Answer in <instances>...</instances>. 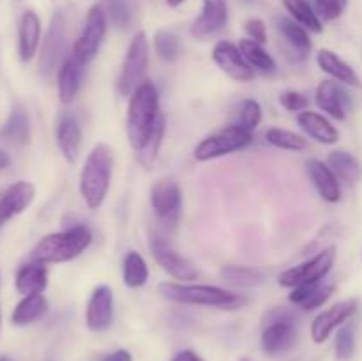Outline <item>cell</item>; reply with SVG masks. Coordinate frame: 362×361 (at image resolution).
<instances>
[{
	"label": "cell",
	"mask_w": 362,
	"mask_h": 361,
	"mask_svg": "<svg viewBox=\"0 0 362 361\" xmlns=\"http://www.w3.org/2000/svg\"><path fill=\"white\" fill-rule=\"evenodd\" d=\"M170 361H205V360L202 356H198L194 350L184 349V350H179V353L173 354L172 360Z\"/></svg>",
	"instance_id": "45"
},
{
	"label": "cell",
	"mask_w": 362,
	"mask_h": 361,
	"mask_svg": "<svg viewBox=\"0 0 362 361\" xmlns=\"http://www.w3.org/2000/svg\"><path fill=\"white\" fill-rule=\"evenodd\" d=\"M221 278L235 287H257L264 283L265 271L251 265H225L221 269Z\"/></svg>",
	"instance_id": "35"
},
{
	"label": "cell",
	"mask_w": 362,
	"mask_h": 361,
	"mask_svg": "<svg viewBox=\"0 0 362 361\" xmlns=\"http://www.w3.org/2000/svg\"><path fill=\"white\" fill-rule=\"evenodd\" d=\"M148 57H151V42L144 30L133 35L124 57L122 69H120L117 88L120 96H131L141 84H145L148 71Z\"/></svg>",
	"instance_id": "6"
},
{
	"label": "cell",
	"mask_w": 362,
	"mask_h": 361,
	"mask_svg": "<svg viewBox=\"0 0 362 361\" xmlns=\"http://www.w3.org/2000/svg\"><path fill=\"white\" fill-rule=\"evenodd\" d=\"M48 311V301L42 294H32V296H23V299L14 306L11 322L14 326H28L32 322L45 317Z\"/></svg>",
	"instance_id": "28"
},
{
	"label": "cell",
	"mask_w": 362,
	"mask_h": 361,
	"mask_svg": "<svg viewBox=\"0 0 362 361\" xmlns=\"http://www.w3.org/2000/svg\"><path fill=\"white\" fill-rule=\"evenodd\" d=\"M165 131H166V120H165V115L161 113V115L158 117V120L154 122V126H152L148 137L145 138L144 145L136 151L138 161H140L144 166H147V168L156 161V159H158V154L159 151H161V145H163V138H165Z\"/></svg>",
	"instance_id": "34"
},
{
	"label": "cell",
	"mask_w": 362,
	"mask_h": 361,
	"mask_svg": "<svg viewBox=\"0 0 362 361\" xmlns=\"http://www.w3.org/2000/svg\"><path fill=\"white\" fill-rule=\"evenodd\" d=\"M0 137L16 145H27L30 140V120L21 106L13 108L6 124L0 127Z\"/></svg>",
	"instance_id": "30"
},
{
	"label": "cell",
	"mask_w": 362,
	"mask_h": 361,
	"mask_svg": "<svg viewBox=\"0 0 362 361\" xmlns=\"http://www.w3.org/2000/svg\"><path fill=\"white\" fill-rule=\"evenodd\" d=\"M262 117H264V113H262L260 103L255 101V99H246V101H243V105H240L239 120H237L235 126H240L253 133V131L260 126Z\"/></svg>",
	"instance_id": "40"
},
{
	"label": "cell",
	"mask_w": 362,
	"mask_h": 361,
	"mask_svg": "<svg viewBox=\"0 0 362 361\" xmlns=\"http://www.w3.org/2000/svg\"><path fill=\"white\" fill-rule=\"evenodd\" d=\"M99 361H133V354L126 349H117L113 350V353H108L105 354V356H101V360Z\"/></svg>",
	"instance_id": "44"
},
{
	"label": "cell",
	"mask_w": 362,
	"mask_h": 361,
	"mask_svg": "<svg viewBox=\"0 0 362 361\" xmlns=\"http://www.w3.org/2000/svg\"><path fill=\"white\" fill-rule=\"evenodd\" d=\"M327 165L339 179V183L356 184L362 176L359 159L346 151H332L327 158Z\"/></svg>",
	"instance_id": "29"
},
{
	"label": "cell",
	"mask_w": 362,
	"mask_h": 361,
	"mask_svg": "<svg viewBox=\"0 0 362 361\" xmlns=\"http://www.w3.org/2000/svg\"><path fill=\"white\" fill-rule=\"evenodd\" d=\"M184 2H186V0H166V4H168L170 7H179L182 6Z\"/></svg>",
	"instance_id": "47"
},
{
	"label": "cell",
	"mask_w": 362,
	"mask_h": 361,
	"mask_svg": "<svg viewBox=\"0 0 362 361\" xmlns=\"http://www.w3.org/2000/svg\"><path fill=\"white\" fill-rule=\"evenodd\" d=\"M101 4L108 14V21L117 30L129 28L131 21H133V11H131L127 0H103Z\"/></svg>",
	"instance_id": "39"
},
{
	"label": "cell",
	"mask_w": 362,
	"mask_h": 361,
	"mask_svg": "<svg viewBox=\"0 0 362 361\" xmlns=\"http://www.w3.org/2000/svg\"><path fill=\"white\" fill-rule=\"evenodd\" d=\"M148 265L138 251H127L122 262V282L129 289H140L148 282Z\"/></svg>",
	"instance_id": "32"
},
{
	"label": "cell",
	"mask_w": 362,
	"mask_h": 361,
	"mask_svg": "<svg viewBox=\"0 0 362 361\" xmlns=\"http://www.w3.org/2000/svg\"><path fill=\"white\" fill-rule=\"evenodd\" d=\"M0 331H2V310H0Z\"/></svg>",
	"instance_id": "49"
},
{
	"label": "cell",
	"mask_w": 362,
	"mask_h": 361,
	"mask_svg": "<svg viewBox=\"0 0 362 361\" xmlns=\"http://www.w3.org/2000/svg\"><path fill=\"white\" fill-rule=\"evenodd\" d=\"M279 105L288 112H304L310 106V99L299 91H285L279 96Z\"/></svg>",
	"instance_id": "42"
},
{
	"label": "cell",
	"mask_w": 362,
	"mask_h": 361,
	"mask_svg": "<svg viewBox=\"0 0 362 361\" xmlns=\"http://www.w3.org/2000/svg\"><path fill=\"white\" fill-rule=\"evenodd\" d=\"M41 45V20L34 11H25L18 25V53L21 62H30Z\"/></svg>",
	"instance_id": "22"
},
{
	"label": "cell",
	"mask_w": 362,
	"mask_h": 361,
	"mask_svg": "<svg viewBox=\"0 0 362 361\" xmlns=\"http://www.w3.org/2000/svg\"><path fill=\"white\" fill-rule=\"evenodd\" d=\"M357 306H359V301L357 299H345L332 304L331 308L324 310L322 314H318L313 319V322H311V338H313V342L324 343L336 328H339L349 319L354 317Z\"/></svg>",
	"instance_id": "14"
},
{
	"label": "cell",
	"mask_w": 362,
	"mask_h": 361,
	"mask_svg": "<svg viewBox=\"0 0 362 361\" xmlns=\"http://www.w3.org/2000/svg\"><path fill=\"white\" fill-rule=\"evenodd\" d=\"M113 322V290L108 285H98L88 297L85 324L90 331L103 333Z\"/></svg>",
	"instance_id": "17"
},
{
	"label": "cell",
	"mask_w": 362,
	"mask_h": 361,
	"mask_svg": "<svg viewBox=\"0 0 362 361\" xmlns=\"http://www.w3.org/2000/svg\"><path fill=\"white\" fill-rule=\"evenodd\" d=\"M35 198V186L28 180H18L11 184L0 195V227L6 225L18 214L27 211Z\"/></svg>",
	"instance_id": "18"
},
{
	"label": "cell",
	"mask_w": 362,
	"mask_h": 361,
	"mask_svg": "<svg viewBox=\"0 0 362 361\" xmlns=\"http://www.w3.org/2000/svg\"><path fill=\"white\" fill-rule=\"evenodd\" d=\"M92 230L87 225H74L62 232L41 237L32 250V260L39 264H62L80 257L92 244Z\"/></svg>",
	"instance_id": "3"
},
{
	"label": "cell",
	"mask_w": 362,
	"mask_h": 361,
	"mask_svg": "<svg viewBox=\"0 0 362 361\" xmlns=\"http://www.w3.org/2000/svg\"><path fill=\"white\" fill-rule=\"evenodd\" d=\"M85 64L78 60L76 57H66L57 71V91L62 105H71L76 98L78 91L81 87V76H83Z\"/></svg>",
	"instance_id": "21"
},
{
	"label": "cell",
	"mask_w": 362,
	"mask_h": 361,
	"mask_svg": "<svg viewBox=\"0 0 362 361\" xmlns=\"http://www.w3.org/2000/svg\"><path fill=\"white\" fill-rule=\"evenodd\" d=\"M239 50L244 55L246 62L250 64L253 69L260 71V73L271 74L276 71V60L272 59L271 53L264 48V45H258L253 39H240Z\"/></svg>",
	"instance_id": "33"
},
{
	"label": "cell",
	"mask_w": 362,
	"mask_h": 361,
	"mask_svg": "<svg viewBox=\"0 0 362 361\" xmlns=\"http://www.w3.org/2000/svg\"><path fill=\"white\" fill-rule=\"evenodd\" d=\"M336 255H338L336 246L324 248L315 257H311L310 260L283 271L278 276V283L281 287H285V289H296V287L300 285L320 283L331 273L332 265L336 262Z\"/></svg>",
	"instance_id": "9"
},
{
	"label": "cell",
	"mask_w": 362,
	"mask_h": 361,
	"mask_svg": "<svg viewBox=\"0 0 362 361\" xmlns=\"http://www.w3.org/2000/svg\"><path fill=\"white\" fill-rule=\"evenodd\" d=\"M317 64L324 73H327L329 76L334 78L339 84L361 87V78L356 73V69L349 62H345L338 53L332 52V50H320L317 53Z\"/></svg>",
	"instance_id": "25"
},
{
	"label": "cell",
	"mask_w": 362,
	"mask_h": 361,
	"mask_svg": "<svg viewBox=\"0 0 362 361\" xmlns=\"http://www.w3.org/2000/svg\"><path fill=\"white\" fill-rule=\"evenodd\" d=\"M240 361H251V360H247V357H243V360H240Z\"/></svg>",
	"instance_id": "50"
},
{
	"label": "cell",
	"mask_w": 362,
	"mask_h": 361,
	"mask_svg": "<svg viewBox=\"0 0 362 361\" xmlns=\"http://www.w3.org/2000/svg\"><path fill=\"white\" fill-rule=\"evenodd\" d=\"M159 115L161 110H159L158 88L151 81H145L129 96V105H127L126 130L134 151L144 145Z\"/></svg>",
	"instance_id": "4"
},
{
	"label": "cell",
	"mask_w": 362,
	"mask_h": 361,
	"mask_svg": "<svg viewBox=\"0 0 362 361\" xmlns=\"http://www.w3.org/2000/svg\"><path fill=\"white\" fill-rule=\"evenodd\" d=\"M244 32L247 34V39H253L258 45L267 42V27L260 18H250V20L244 21Z\"/></svg>",
	"instance_id": "43"
},
{
	"label": "cell",
	"mask_w": 362,
	"mask_h": 361,
	"mask_svg": "<svg viewBox=\"0 0 362 361\" xmlns=\"http://www.w3.org/2000/svg\"><path fill=\"white\" fill-rule=\"evenodd\" d=\"M357 340H356V324L349 322L339 328L338 335H336L334 343V354L336 361H352L354 354H356Z\"/></svg>",
	"instance_id": "38"
},
{
	"label": "cell",
	"mask_w": 362,
	"mask_h": 361,
	"mask_svg": "<svg viewBox=\"0 0 362 361\" xmlns=\"http://www.w3.org/2000/svg\"><path fill=\"white\" fill-rule=\"evenodd\" d=\"M9 165H11V156L7 154L4 149H0V172L6 168H9Z\"/></svg>",
	"instance_id": "46"
},
{
	"label": "cell",
	"mask_w": 362,
	"mask_h": 361,
	"mask_svg": "<svg viewBox=\"0 0 362 361\" xmlns=\"http://www.w3.org/2000/svg\"><path fill=\"white\" fill-rule=\"evenodd\" d=\"M212 60L216 66L235 81L253 80L255 69L246 62L244 55L240 53L239 46L230 41H219L212 48Z\"/></svg>",
	"instance_id": "16"
},
{
	"label": "cell",
	"mask_w": 362,
	"mask_h": 361,
	"mask_svg": "<svg viewBox=\"0 0 362 361\" xmlns=\"http://www.w3.org/2000/svg\"><path fill=\"white\" fill-rule=\"evenodd\" d=\"M285 9L288 11L290 18L303 25L308 32L313 34H322L324 32V21L318 18L313 4L310 0H281Z\"/></svg>",
	"instance_id": "31"
},
{
	"label": "cell",
	"mask_w": 362,
	"mask_h": 361,
	"mask_svg": "<svg viewBox=\"0 0 362 361\" xmlns=\"http://www.w3.org/2000/svg\"><path fill=\"white\" fill-rule=\"evenodd\" d=\"M151 205L165 225L175 227L182 211V191L172 179H159L151 190Z\"/></svg>",
	"instance_id": "12"
},
{
	"label": "cell",
	"mask_w": 362,
	"mask_h": 361,
	"mask_svg": "<svg viewBox=\"0 0 362 361\" xmlns=\"http://www.w3.org/2000/svg\"><path fill=\"white\" fill-rule=\"evenodd\" d=\"M108 14H106L103 4H94L87 11L83 28L80 38L76 39L71 55L76 57L83 64L90 62L105 42L106 32H108Z\"/></svg>",
	"instance_id": "8"
},
{
	"label": "cell",
	"mask_w": 362,
	"mask_h": 361,
	"mask_svg": "<svg viewBox=\"0 0 362 361\" xmlns=\"http://www.w3.org/2000/svg\"><path fill=\"white\" fill-rule=\"evenodd\" d=\"M306 172L322 200L329 202V204H336L341 200V184L327 163L320 161V159H308Z\"/></svg>",
	"instance_id": "19"
},
{
	"label": "cell",
	"mask_w": 362,
	"mask_h": 361,
	"mask_svg": "<svg viewBox=\"0 0 362 361\" xmlns=\"http://www.w3.org/2000/svg\"><path fill=\"white\" fill-rule=\"evenodd\" d=\"M14 285L21 296H32V294H42L48 287V271L45 264L30 262L18 269Z\"/></svg>",
	"instance_id": "27"
},
{
	"label": "cell",
	"mask_w": 362,
	"mask_h": 361,
	"mask_svg": "<svg viewBox=\"0 0 362 361\" xmlns=\"http://www.w3.org/2000/svg\"><path fill=\"white\" fill-rule=\"evenodd\" d=\"M299 338L296 315L285 308H272L264 317L262 329V350L267 356L276 357L293 349Z\"/></svg>",
	"instance_id": "5"
},
{
	"label": "cell",
	"mask_w": 362,
	"mask_h": 361,
	"mask_svg": "<svg viewBox=\"0 0 362 361\" xmlns=\"http://www.w3.org/2000/svg\"><path fill=\"white\" fill-rule=\"evenodd\" d=\"M265 138L271 145L281 149V151H292V152H300L308 147L306 138H303L300 134L293 133V131L281 130V127H271L265 133Z\"/></svg>",
	"instance_id": "37"
},
{
	"label": "cell",
	"mask_w": 362,
	"mask_h": 361,
	"mask_svg": "<svg viewBox=\"0 0 362 361\" xmlns=\"http://www.w3.org/2000/svg\"><path fill=\"white\" fill-rule=\"evenodd\" d=\"M228 23V0H204L202 13L191 25V35L198 41L218 35Z\"/></svg>",
	"instance_id": "13"
},
{
	"label": "cell",
	"mask_w": 362,
	"mask_h": 361,
	"mask_svg": "<svg viewBox=\"0 0 362 361\" xmlns=\"http://www.w3.org/2000/svg\"><path fill=\"white\" fill-rule=\"evenodd\" d=\"M315 103L318 108L336 120H345L352 108V99L343 84L336 80H324L315 91Z\"/></svg>",
	"instance_id": "15"
},
{
	"label": "cell",
	"mask_w": 362,
	"mask_h": 361,
	"mask_svg": "<svg viewBox=\"0 0 362 361\" xmlns=\"http://www.w3.org/2000/svg\"><path fill=\"white\" fill-rule=\"evenodd\" d=\"M151 246L152 255H154L156 262L161 265L163 271L168 273L173 280H179L180 283H191L193 280L198 278V269L191 260L177 253L168 241L159 234H152L151 237Z\"/></svg>",
	"instance_id": "11"
},
{
	"label": "cell",
	"mask_w": 362,
	"mask_h": 361,
	"mask_svg": "<svg viewBox=\"0 0 362 361\" xmlns=\"http://www.w3.org/2000/svg\"><path fill=\"white\" fill-rule=\"evenodd\" d=\"M0 361H13V360H11V357H7V356H0Z\"/></svg>",
	"instance_id": "48"
},
{
	"label": "cell",
	"mask_w": 362,
	"mask_h": 361,
	"mask_svg": "<svg viewBox=\"0 0 362 361\" xmlns=\"http://www.w3.org/2000/svg\"><path fill=\"white\" fill-rule=\"evenodd\" d=\"M274 27L278 30L279 38L285 41V45L288 46L290 52L293 53L296 60H304L311 52V39L310 32L299 25L297 21H293L288 16H278L274 20Z\"/></svg>",
	"instance_id": "20"
},
{
	"label": "cell",
	"mask_w": 362,
	"mask_h": 361,
	"mask_svg": "<svg viewBox=\"0 0 362 361\" xmlns=\"http://www.w3.org/2000/svg\"><path fill=\"white\" fill-rule=\"evenodd\" d=\"M159 294L173 303L219 308V310H239L247 304V297L233 290L216 285H202V283L165 282L159 285Z\"/></svg>",
	"instance_id": "1"
},
{
	"label": "cell",
	"mask_w": 362,
	"mask_h": 361,
	"mask_svg": "<svg viewBox=\"0 0 362 361\" xmlns=\"http://www.w3.org/2000/svg\"><path fill=\"white\" fill-rule=\"evenodd\" d=\"M297 124L300 126V130L311 137L313 140L320 142L324 145H332L338 144L339 140V131L334 124H331V120L327 117L320 115L317 112H310V110H304L297 115Z\"/></svg>",
	"instance_id": "24"
},
{
	"label": "cell",
	"mask_w": 362,
	"mask_h": 361,
	"mask_svg": "<svg viewBox=\"0 0 362 361\" xmlns=\"http://www.w3.org/2000/svg\"><path fill=\"white\" fill-rule=\"evenodd\" d=\"M66 16L57 11L49 21L48 32L42 39L41 55H39V73L48 78L53 71H59L60 60H66Z\"/></svg>",
	"instance_id": "10"
},
{
	"label": "cell",
	"mask_w": 362,
	"mask_h": 361,
	"mask_svg": "<svg viewBox=\"0 0 362 361\" xmlns=\"http://www.w3.org/2000/svg\"><path fill=\"white\" fill-rule=\"evenodd\" d=\"M156 55L166 64H173L180 57V39L172 30H158L154 34Z\"/></svg>",
	"instance_id": "36"
},
{
	"label": "cell",
	"mask_w": 362,
	"mask_h": 361,
	"mask_svg": "<svg viewBox=\"0 0 362 361\" xmlns=\"http://www.w3.org/2000/svg\"><path fill=\"white\" fill-rule=\"evenodd\" d=\"M253 142V133L244 127L232 126L225 127V130L218 131L214 134H209L207 138L200 142L194 147V159L197 161H211V159L221 158V156H228L232 152L243 151L247 145Z\"/></svg>",
	"instance_id": "7"
},
{
	"label": "cell",
	"mask_w": 362,
	"mask_h": 361,
	"mask_svg": "<svg viewBox=\"0 0 362 361\" xmlns=\"http://www.w3.org/2000/svg\"><path fill=\"white\" fill-rule=\"evenodd\" d=\"M81 140H83V134H81V127L78 120L73 115L60 117L59 124H57V145H59L66 161H78L81 151Z\"/></svg>",
	"instance_id": "23"
},
{
	"label": "cell",
	"mask_w": 362,
	"mask_h": 361,
	"mask_svg": "<svg viewBox=\"0 0 362 361\" xmlns=\"http://www.w3.org/2000/svg\"><path fill=\"white\" fill-rule=\"evenodd\" d=\"M336 287L334 285H325V283H313V285H300L292 289L288 299L290 303H293L296 306H299L300 310L311 311L320 308L322 304L327 303L329 299L334 294Z\"/></svg>",
	"instance_id": "26"
},
{
	"label": "cell",
	"mask_w": 362,
	"mask_h": 361,
	"mask_svg": "<svg viewBox=\"0 0 362 361\" xmlns=\"http://www.w3.org/2000/svg\"><path fill=\"white\" fill-rule=\"evenodd\" d=\"M349 0H315L313 7L322 21H334L345 13Z\"/></svg>",
	"instance_id": "41"
},
{
	"label": "cell",
	"mask_w": 362,
	"mask_h": 361,
	"mask_svg": "<svg viewBox=\"0 0 362 361\" xmlns=\"http://www.w3.org/2000/svg\"><path fill=\"white\" fill-rule=\"evenodd\" d=\"M113 173V152L106 144L94 145L80 173V195L85 205L95 211L106 200Z\"/></svg>",
	"instance_id": "2"
}]
</instances>
